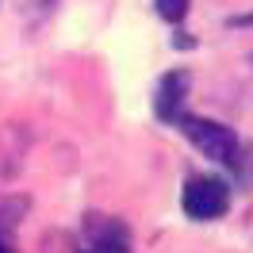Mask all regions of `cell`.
Instances as JSON below:
<instances>
[{
	"label": "cell",
	"instance_id": "cell-1",
	"mask_svg": "<svg viewBox=\"0 0 253 253\" xmlns=\"http://www.w3.org/2000/svg\"><path fill=\"white\" fill-rule=\"evenodd\" d=\"M180 130L188 134V142L204 154V158L219 161V165H234L238 161V134L230 126L215 123V119H196V115H184L180 119Z\"/></svg>",
	"mask_w": 253,
	"mask_h": 253
},
{
	"label": "cell",
	"instance_id": "cell-2",
	"mask_svg": "<svg viewBox=\"0 0 253 253\" xmlns=\"http://www.w3.org/2000/svg\"><path fill=\"white\" fill-rule=\"evenodd\" d=\"M184 215L188 219H200V222H211V219H222L226 207H230V188L226 180L219 176H196L184 184Z\"/></svg>",
	"mask_w": 253,
	"mask_h": 253
},
{
	"label": "cell",
	"instance_id": "cell-3",
	"mask_svg": "<svg viewBox=\"0 0 253 253\" xmlns=\"http://www.w3.org/2000/svg\"><path fill=\"white\" fill-rule=\"evenodd\" d=\"M184 100H188V73L184 69H176V73H169V77L161 81L158 88V119H165V123H180L184 119Z\"/></svg>",
	"mask_w": 253,
	"mask_h": 253
},
{
	"label": "cell",
	"instance_id": "cell-4",
	"mask_svg": "<svg viewBox=\"0 0 253 253\" xmlns=\"http://www.w3.org/2000/svg\"><path fill=\"white\" fill-rule=\"evenodd\" d=\"M88 234L92 242H126V226L104 215H88Z\"/></svg>",
	"mask_w": 253,
	"mask_h": 253
},
{
	"label": "cell",
	"instance_id": "cell-5",
	"mask_svg": "<svg viewBox=\"0 0 253 253\" xmlns=\"http://www.w3.org/2000/svg\"><path fill=\"white\" fill-rule=\"evenodd\" d=\"M154 4H158V16L165 23H184V16L192 8V0H154Z\"/></svg>",
	"mask_w": 253,
	"mask_h": 253
},
{
	"label": "cell",
	"instance_id": "cell-6",
	"mask_svg": "<svg viewBox=\"0 0 253 253\" xmlns=\"http://www.w3.org/2000/svg\"><path fill=\"white\" fill-rule=\"evenodd\" d=\"M84 253H130V250H126V242H92Z\"/></svg>",
	"mask_w": 253,
	"mask_h": 253
},
{
	"label": "cell",
	"instance_id": "cell-7",
	"mask_svg": "<svg viewBox=\"0 0 253 253\" xmlns=\"http://www.w3.org/2000/svg\"><path fill=\"white\" fill-rule=\"evenodd\" d=\"M0 253H16V250H12V246H8V242H0Z\"/></svg>",
	"mask_w": 253,
	"mask_h": 253
}]
</instances>
